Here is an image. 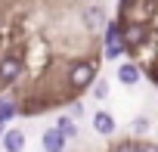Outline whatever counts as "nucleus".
Returning <instances> with one entry per match:
<instances>
[{
  "instance_id": "nucleus-1",
  "label": "nucleus",
  "mask_w": 158,
  "mask_h": 152,
  "mask_svg": "<svg viewBox=\"0 0 158 152\" xmlns=\"http://www.w3.org/2000/svg\"><path fill=\"white\" fill-rule=\"evenodd\" d=\"M96 71H99V62L96 59H81V62H74L68 68V87L74 90H84L96 81Z\"/></svg>"
},
{
  "instance_id": "nucleus-2",
  "label": "nucleus",
  "mask_w": 158,
  "mask_h": 152,
  "mask_svg": "<svg viewBox=\"0 0 158 152\" xmlns=\"http://www.w3.org/2000/svg\"><path fill=\"white\" fill-rule=\"evenodd\" d=\"M19 74H22V56L19 53H6L0 59V81L13 84V81H19Z\"/></svg>"
},
{
  "instance_id": "nucleus-3",
  "label": "nucleus",
  "mask_w": 158,
  "mask_h": 152,
  "mask_svg": "<svg viewBox=\"0 0 158 152\" xmlns=\"http://www.w3.org/2000/svg\"><path fill=\"white\" fill-rule=\"evenodd\" d=\"M146 34H149V28H146L143 22H133V25H127V28L121 31V40H124L127 50H133V47H139V44L146 40Z\"/></svg>"
},
{
  "instance_id": "nucleus-4",
  "label": "nucleus",
  "mask_w": 158,
  "mask_h": 152,
  "mask_svg": "<svg viewBox=\"0 0 158 152\" xmlns=\"http://www.w3.org/2000/svg\"><path fill=\"white\" fill-rule=\"evenodd\" d=\"M40 143H44V152H62L68 140H65L56 127H47V130H44V137H40Z\"/></svg>"
},
{
  "instance_id": "nucleus-5",
  "label": "nucleus",
  "mask_w": 158,
  "mask_h": 152,
  "mask_svg": "<svg viewBox=\"0 0 158 152\" xmlns=\"http://www.w3.org/2000/svg\"><path fill=\"white\" fill-rule=\"evenodd\" d=\"M3 149H6V152H22V149H25V130L10 127V130L3 133Z\"/></svg>"
},
{
  "instance_id": "nucleus-6",
  "label": "nucleus",
  "mask_w": 158,
  "mask_h": 152,
  "mask_svg": "<svg viewBox=\"0 0 158 152\" xmlns=\"http://www.w3.org/2000/svg\"><path fill=\"white\" fill-rule=\"evenodd\" d=\"M93 130H96V133H102V137L115 133V118H112L106 109H99V112L93 115Z\"/></svg>"
},
{
  "instance_id": "nucleus-7",
  "label": "nucleus",
  "mask_w": 158,
  "mask_h": 152,
  "mask_svg": "<svg viewBox=\"0 0 158 152\" xmlns=\"http://www.w3.org/2000/svg\"><path fill=\"white\" fill-rule=\"evenodd\" d=\"M118 81H121V84H127V87L139 84V68H136L133 62H124V65L118 68Z\"/></svg>"
},
{
  "instance_id": "nucleus-8",
  "label": "nucleus",
  "mask_w": 158,
  "mask_h": 152,
  "mask_svg": "<svg viewBox=\"0 0 158 152\" xmlns=\"http://www.w3.org/2000/svg\"><path fill=\"white\" fill-rule=\"evenodd\" d=\"M102 22H106L102 6H87V10H84V25H87V28H99Z\"/></svg>"
},
{
  "instance_id": "nucleus-9",
  "label": "nucleus",
  "mask_w": 158,
  "mask_h": 152,
  "mask_svg": "<svg viewBox=\"0 0 158 152\" xmlns=\"http://www.w3.org/2000/svg\"><path fill=\"white\" fill-rule=\"evenodd\" d=\"M53 127H56V130H59V133H62L65 140H71V137L77 133V127H74V121H71V118H65V115H59Z\"/></svg>"
},
{
  "instance_id": "nucleus-10",
  "label": "nucleus",
  "mask_w": 158,
  "mask_h": 152,
  "mask_svg": "<svg viewBox=\"0 0 158 152\" xmlns=\"http://www.w3.org/2000/svg\"><path fill=\"white\" fill-rule=\"evenodd\" d=\"M102 40H106V47H112V44H124V40H121V28H118L115 22H109V28H106Z\"/></svg>"
},
{
  "instance_id": "nucleus-11",
  "label": "nucleus",
  "mask_w": 158,
  "mask_h": 152,
  "mask_svg": "<svg viewBox=\"0 0 158 152\" xmlns=\"http://www.w3.org/2000/svg\"><path fill=\"white\" fill-rule=\"evenodd\" d=\"M139 149V140H118L112 146V152H136Z\"/></svg>"
},
{
  "instance_id": "nucleus-12",
  "label": "nucleus",
  "mask_w": 158,
  "mask_h": 152,
  "mask_svg": "<svg viewBox=\"0 0 158 152\" xmlns=\"http://www.w3.org/2000/svg\"><path fill=\"white\" fill-rule=\"evenodd\" d=\"M13 115H16V106L6 103V99H0V124H3L6 118H13Z\"/></svg>"
},
{
  "instance_id": "nucleus-13",
  "label": "nucleus",
  "mask_w": 158,
  "mask_h": 152,
  "mask_svg": "<svg viewBox=\"0 0 158 152\" xmlns=\"http://www.w3.org/2000/svg\"><path fill=\"white\" fill-rule=\"evenodd\" d=\"M124 50H127L124 44H112V47H106V56H109V59H121Z\"/></svg>"
},
{
  "instance_id": "nucleus-14",
  "label": "nucleus",
  "mask_w": 158,
  "mask_h": 152,
  "mask_svg": "<svg viewBox=\"0 0 158 152\" xmlns=\"http://www.w3.org/2000/svg\"><path fill=\"white\" fill-rule=\"evenodd\" d=\"M136 152H158V143H149V140H139V149Z\"/></svg>"
},
{
  "instance_id": "nucleus-15",
  "label": "nucleus",
  "mask_w": 158,
  "mask_h": 152,
  "mask_svg": "<svg viewBox=\"0 0 158 152\" xmlns=\"http://www.w3.org/2000/svg\"><path fill=\"white\" fill-rule=\"evenodd\" d=\"M93 96H96V99H106V96H109V87H106V84H96V87H93Z\"/></svg>"
},
{
  "instance_id": "nucleus-16",
  "label": "nucleus",
  "mask_w": 158,
  "mask_h": 152,
  "mask_svg": "<svg viewBox=\"0 0 158 152\" xmlns=\"http://www.w3.org/2000/svg\"><path fill=\"white\" fill-rule=\"evenodd\" d=\"M133 127H136V130H146V127H149V121H146V118H136V121H133Z\"/></svg>"
}]
</instances>
